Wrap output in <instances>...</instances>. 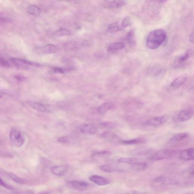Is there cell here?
I'll list each match as a JSON object with an SVG mask.
<instances>
[{"label":"cell","mask_w":194,"mask_h":194,"mask_svg":"<svg viewBox=\"0 0 194 194\" xmlns=\"http://www.w3.org/2000/svg\"><path fill=\"white\" fill-rule=\"evenodd\" d=\"M166 33L164 30L158 29L154 30L148 34L146 41L147 47L150 49L158 48L166 38Z\"/></svg>","instance_id":"1"},{"label":"cell","mask_w":194,"mask_h":194,"mask_svg":"<svg viewBox=\"0 0 194 194\" xmlns=\"http://www.w3.org/2000/svg\"><path fill=\"white\" fill-rule=\"evenodd\" d=\"M178 153L176 150L171 149H163L158 150L150 156V160H161L168 159L175 157Z\"/></svg>","instance_id":"2"},{"label":"cell","mask_w":194,"mask_h":194,"mask_svg":"<svg viewBox=\"0 0 194 194\" xmlns=\"http://www.w3.org/2000/svg\"><path fill=\"white\" fill-rule=\"evenodd\" d=\"M9 135L11 143L15 146L20 147L25 143V138L24 135L20 130L16 128L11 129Z\"/></svg>","instance_id":"3"},{"label":"cell","mask_w":194,"mask_h":194,"mask_svg":"<svg viewBox=\"0 0 194 194\" xmlns=\"http://www.w3.org/2000/svg\"><path fill=\"white\" fill-rule=\"evenodd\" d=\"M67 185L71 188L79 191L86 190L89 186V184L87 182L79 180H73L68 182Z\"/></svg>","instance_id":"4"},{"label":"cell","mask_w":194,"mask_h":194,"mask_svg":"<svg viewBox=\"0 0 194 194\" xmlns=\"http://www.w3.org/2000/svg\"><path fill=\"white\" fill-rule=\"evenodd\" d=\"M188 133H182L176 134L170 139L168 142L169 145L171 146L176 145L179 143L185 141L188 138Z\"/></svg>","instance_id":"5"},{"label":"cell","mask_w":194,"mask_h":194,"mask_svg":"<svg viewBox=\"0 0 194 194\" xmlns=\"http://www.w3.org/2000/svg\"><path fill=\"white\" fill-rule=\"evenodd\" d=\"M167 119V117L165 116L155 117L147 120L145 124L150 126H158L165 123Z\"/></svg>","instance_id":"6"},{"label":"cell","mask_w":194,"mask_h":194,"mask_svg":"<svg viewBox=\"0 0 194 194\" xmlns=\"http://www.w3.org/2000/svg\"><path fill=\"white\" fill-rule=\"evenodd\" d=\"M193 110L191 108H187L180 111L178 115V119L179 121L183 122L188 121L193 116Z\"/></svg>","instance_id":"7"},{"label":"cell","mask_w":194,"mask_h":194,"mask_svg":"<svg viewBox=\"0 0 194 194\" xmlns=\"http://www.w3.org/2000/svg\"><path fill=\"white\" fill-rule=\"evenodd\" d=\"M27 103L30 107L36 111L43 113H49L50 112L48 107L47 105L37 102L27 101Z\"/></svg>","instance_id":"8"},{"label":"cell","mask_w":194,"mask_h":194,"mask_svg":"<svg viewBox=\"0 0 194 194\" xmlns=\"http://www.w3.org/2000/svg\"><path fill=\"white\" fill-rule=\"evenodd\" d=\"M180 159L184 161H191L194 158V150L193 148H190L182 150L179 155Z\"/></svg>","instance_id":"9"},{"label":"cell","mask_w":194,"mask_h":194,"mask_svg":"<svg viewBox=\"0 0 194 194\" xmlns=\"http://www.w3.org/2000/svg\"><path fill=\"white\" fill-rule=\"evenodd\" d=\"M36 51L41 54H50L57 53L58 51V48L54 45L48 44L37 48Z\"/></svg>","instance_id":"10"},{"label":"cell","mask_w":194,"mask_h":194,"mask_svg":"<svg viewBox=\"0 0 194 194\" xmlns=\"http://www.w3.org/2000/svg\"><path fill=\"white\" fill-rule=\"evenodd\" d=\"M51 173L57 176H64L68 170V167L66 165H58L52 167L51 169Z\"/></svg>","instance_id":"11"},{"label":"cell","mask_w":194,"mask_h":194,"mask_svg":"<svg viewBox=\"0 0 194 194\" xmlns=\"http://www.w3.org/2000/svg\"><path fill=\"white\" fill-rule=\"evenodd\" d=\"M187 80V76L186 74L181 75L175 78L172 82L171 86L174 89H178L180 86L186 82Z\"/></svg>","instance_id":"12"},{"label":"cell","mask_w":194,"mask_h":194,"mask_svg":"<svg viewBox=\"0 0 194 194\" xmlns=\"http://www.w3.org/2000/svg\"><path fill=\"white\" fill-rule=\"evenodd\" d=\"M80 130L82 133L92 135L97 133V129L94 125L85 124L81 125Z\"/></svg>","instance_id":"13"},{"label":"cell","mask_w":194,"mask_h":194,"mask_svg":"<svg viewBox=\"0 0 194 194\" xmlns=\"http://www.w3.org/2000/svg\"><path fill=\"white\" fill-rule=\"evenodd\" d=\"M90 180L91 182L100 186H103L110 183L109 180L108 179L98 175H91L90 178Z\"/></svg>","instance_id":"14"},{"label":"cell","mask_w":194,"mask_h":194,"mask_svg":"<svg viewBox=\"0 0 194 194\" xmlns=\"http://www.w3.org/2000/svg\"><path fill=\"white\" fill-rule=\"evenodd\" d=\"M152 149L148 147H141L135 149L131 151L132 154L134 155H145L151 153Z\"/></svg>","instance_id":"15"},{"label":"cell","mask_w":194,"mask_h":194,"mask_svg":"<svg viewBox=\"0 0 194 194\" xmlns=\"http://www.w3.org/2000/svg\"><path fill=\"white\" fill-rule=\"evenodd\" d=\"M146 142L145 139L139 138L133 139L129 140H123L120 141L122 144L125 145H133L140 144L145 143Z\"/></svg>","instance_id":"16"},{"label":"cell","mask_w":194,"mask_h":194,"mask_svg":"<svg viewBox=\"0 0 194 194\" xmlns=\"http://www.w3.org/2000/svg\"><path fill=\"white\" fill-rule=\"evenodd\" d=\"M113 103L112 102L105 103L99 107L98 109V112L100 114H103L108 110L112 109L114 108Z\"/></svg>","instance_id":"17"},{"label":"cell","mask_w":194,"mask_h":194,"mask_svg":"<svg viewBox=\"0 0 194 194\" xmlns=\"http://www.w3.org/2000/svg\"><path fill=\"white\" fill-rule=\"evenodd\" d=\"M100 169L102 171L105 173H112L116 172H122V170L116 168L114 165L111 164L103 165L100 167Z\"/></svg>","instance_id":"18"},{"label":"cell","mask_w":194,"mask_h":194,"mask_svg":"<svg viewBox=\"0 0 194 194\" xmlns=\"http://www.w3.org/2000/svg\"><path fill=\"white\" fill-rule=\"evenodd\" d=\"M125 47V44L122 43H116L112 44L108 47V51L110 53H113L118 50L123 49Z\"/></svg>","instance_id":"19"},{"label":"cell","mask_w":194,"mask_h":194,"mask_svg":"<svg viewBox=\"0 0 194 194\" xmlns=\"http://www.w3.org/2000/svg\"><path fill=\"white\" fill-rule=\"evenodd\" d=\"M153 181L155 183L162 184L163 185L171 184L175 182H172L171 180L166 177L160 176L157 177L153 179Z\"/></svg>","instance_id":"20"},{"label":"cell","mask_w":194,"mask_h":194,"mask_svg":"<svg viewBox=\"0 0 194 194\" xmlns=\"http://www.w3.org/2000/svg\"><path fill=\"white\" fill-rule=\"evenodd\" d=\"M27 11L29 14L35 16H39L41 13L40 8L35 5H30L28 6Z\"/></svg>","instance_id":"21"},{"label":"cell","mask_w":194,"mask_h":194,"mask_svg":"<svg viewBox=\"0 0 194 194\" xmlns=\"http://www.w3.org/2000/svg\"><path fill=\"white\" fill-rule=\"evenodd\" d=\"M140 161L138 159L134 158H121L118 160V162L120 163L128 164L132 166L136 164Z\"/></svg>","instance_id":"22"},{"label":"cell","mask_w":194,"mask_h":194,"mask_svg":"<svg viewBox=\"0 0 194 194\" xmlns=\"http://www.w3.org/2000/svg\"><path fill=\"white\" fill-rule=\"evenodd\" d=\"M12 21V18L9 15L4 13H0V24L11 23Z\"/></svg>","instance_id":"23"},{"label":"cell","mask_w":194,"mask_h":194,"mask_svg":"<svg viewBox=\"0 0 194 194\" xmlns=\"http://www.w3.org/2000/svg\"><path fill=\"white\" fill-rule=\"evenodd\" d=\"M126 41L130 44L133 45L136 43L134 30H132L127 34Z\"/></svg>","instance_id":"24"},{"label":"cell","mask_w":194,"mask_h":194,"mask_svg":"<svg viewBox=\"0 0 194 194\" xmlns=\"http://www.w3.org/2000/svg\"><path fill=\"white\" fill-rule=\"evenodd\" d=\"M121 26H120L118 23H114L108 26V31L111 33H114L122 30Z\"/></svg>","instance_id":"25"},{"label":"cell","mask_w":194,"mask_h":194,"mask_svg":"<svg viewBox=\"0 0 194 194\" xmlns=\"http://www.w3.org/2000/svg\"><path fill=\"white\" fill-rule=\"evenodd\" d=\"M192 53L193 52L191 49L187 50L186 52L178 58V62L179 63H181L186 61L192 56Z\"/></svg>","instance_id":"26"},{"label":"cell","mask_w":194,"mask_h":194,"mask_svg":"<svg viewBox=\"0 0 194 194\" xmlns=\"http://www.w3.org/2000/svg\"><path fill=\"white\" fill-rule=\"evenodd\" d=\"M53 35L57 37L69 36L71 34V31L66 28H61L53 33Z\"/></svg>","instance_id":"27"},{"label":"cell","mask_w":194,"mask_h":194,"mask_svg":"<svg viewBox=\"0 0 194 194\" xmlns=\"http://www.w3.org/2000/svg\"><path fill=\"white\" fill-rule=\"evenodd\" d=\"M126 4L124 0H113L109 4L111 8H118L121 7Z\"/></svg>","instance_id":"28"},{"label":"cell","mask_w":194,"mask_h":194,"mask_svg":"<svg viewBox=\"0 0 194 194\" xmlns=\"http://www.w3.org/2000/svg\"><path fill=\"white\" fill-rule=\"evenodd\" d=\"M74 68L69 67L67 68H53L52 69V72L53 73L64 74L69 72L73 71Z\"/></svg>","instance_id":"29"},{"label":"cell","mask_w":194,"mask_h":194,"mask_svg":"<svg viewBox=\"0 0 194 194\" xmlns=\"http://www.w3.org/2000/svg\"><path fill=\"white\" fill-rule=\"evenodd\" d=\"M133 169L137 171H143L146 169L147 168V165L144 162L140 161L137 163L133 165Z\"/></svg>","instance_id":"30"},{"label":"cell","mask_w":194,"mask_h":194,"mask_svg":"<svg viewBox=\"0 0 194 194\" xmlns=\"http://www.w3.org/2000/svg\"><path fill=\"white\" fill-rule=\"evenodd\" d=\"M8 176L10 177L11 179L13 180V181L16 182V183L19 184H24L26 183V181L23 179L19 178V177L17 176L16 175H14L12 173L8 174Z\"/></svg>","instance_id":"31"},{"label":"cell","mask_w":194,"mask_h":194,"mask_svg":"<svg viewBox=\"0 0 194 194\" xmlns=\"http://www.w3.org/2000/svg\"><path fill=\"white\" fill-rule=\"evenodd\" d=\"M16 59L18 61L23 63V64L27 65H30V66L36 67H41V65L39 64V63L33 62L28 61V60L26 59H21V58H16Z\"/></svg>","instance_id":"32"},{"label":"cell","mask_w":194,"mask_h":194,"mask_svg":"<svg viewBox=\"0 0 194 194\" xmlns=\"http://www.w3.org/2000/svg\"><path fill=\"white\" fill-rule=\"evenodd\" d=\"M132 24L131 21H130L129 16H126L124 18L122 22L121 27L122 29L128 27Z\"/></svg>","instance_id":"33"},{"label":"cell","mask_w":194,"mask_h":194,"mask_svg":"<svg viewBox=\"0 0 194 194\" xmlns=\"http://www.w3.org/2000/svg\"><path fill=\"white\" fill-rule=\"evenodd\" d=\"M101 125L105 128L108 129L115 128L117 126L116 123L110 122H103L101 124Z\"/></svg>","instance_id":"34"},{"label":"cell","mask_w":194,"mask_h":194,"mask_svg":"<svg viewBox=\"0 0 194 194\" xmlns=\"http://www.w3.org/2000/svg\"><path fill=\"white\" fill-rule=\"evenodd\" d=\"M0 185H1L2 186L4 187V188L9 190H14V188L13 187L5 183L1 178H0Z\"/></svg>","instance_id":"35"},{"label":"cell","mask_w":194,"mask_h":194,"mask_svg":"<svg viewBox=\"0 0 194 194\" xmlns=\"http://www.w3.org/2000/svg\"><path fill=\"white\" fill-rule=\"evenodd\" d=\"M58 141L61 143H68L70 142V139L68 137H63L58 138Z\"/></svg>","instance_id":"36"},{"label":"cell","mask_w":194,"mask_h":194,"mask_svg":"<svg viewBox=\"0 0 194 194\" xmlns=\"http://www.w3.org/2000/svg\"><path fill=\"white\" fill-rule=\"evenodd\" d=\"M111 153L108 151H102L96 152L93 155L95 156H104V155H110Z\"/></svg>","instance_id":"37"},{"label":"cell","mask_w":194,"mask_h":194,"mask_svg":"<svg viewBox=\"0 0 194 194\" xmlns=\"http://www.w3.org/2000/svg\"><path fill=\"white\" fill-rule=\"evenodd\" d=\"M0 64L6 67H8L10 66L9 63L6 60L1 58H0Z\"/></svg>","instance_id":"38"},{"label":"cell","mask_w":194,"mask_h":194,"mask_svg":"<svg viewBox=\"0 0 194 194\" xmlns=\"http://www.w3.org/2000/svg\"><path fill=\"white\" fill-rule=\"evenodd\" d=\"M141 192H139L138 191L131 190L127 192L126 193L128 194H140L142 193Z\"/></svg>","instance_id":"39"},{"label":"cell","mask_w":194,"mask_h":194,"mask_svg":"<svg viewBox=\"0 0 194 194\" xmlns=\"http://www.w3.org/2000/svg\"><path fill=\"white\" fill-rule=\"evenodd\" d=\"M190 40L192 43H194V33H192L190 35L189 37Z\"/></svg>","instance_id":"40"},{"label":"cell","mask_w":194,"mask_h":194,"mask_svg":"<svg viewBox=\"0 0 194 194\" xmlns=\"http://www.w3.org/2000/svg\"><path fill=\"white\" fill-rule=\"evenodd\" d=\"M167 1V0H160V2H161L162 3H164L165 2H166Z\"/></svg>","instance_id":"41"}]
</instances>
